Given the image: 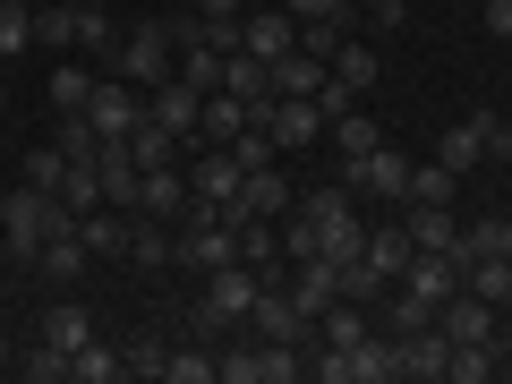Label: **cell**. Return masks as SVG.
<instances>
[{
    "instance_id": "6da1fadb",
    "label": "cell",
    "mask_w": 512,
    "mask_h": 384,
    "mask_svg": "<svg viewBox=\"0 0 512 384\" xmlns=\"http://www.w3.org/2000/svg\"><path fill=\"white\" fill-rule=\"evenodd\" d=\"M69 205H60V197H43V188H9V197H0V248H9V256H18V265H35V256H43V239H52V231H69Z\"/></svg>"
},
{
    "instance_id": "7a4b0ae2",
    "label": "cell",
    "mask_w": 512,
    "mask_h": 384,
    "mask_svg": "<svg viewBox=\"0 0 512 384\" xmlns=\"http://www.w3.org/2000/svg\"><path fill=\"white\" fill-rule=\"evenodd\" d=\"M291 376H308V350L299 342H265V333H239V342L214 359V384H291Z\"/></svg>"
},
{
    "instance_id": "3957f363",
    "label": "cell",
    "mask_w": 512,
    "mask_h": 384,
    "mask_svg": "<svg viewBox=\"0 0 512 384\" xmlns=\"http://www.w3.org/2000/svg\"><path fill=\"white\" fill-rule=\"evenodd\" d=\"M171 69H180V35H171V18H137L120 35V52H111V77H128V86H163Z\"/></svg>"
},
{
    "instance_id": "277c9868",
    "label": "cell",
    "mask_w": 512,
    "mask_h": 384,
    "mask_svg": "<svg viewBox=\"0 0 512 384\" xmlns=\"http://www.w3.org/2000/svg\"><path fill=\"white\" fill-rule=\"evenodd\" d=\"M299 214L316 222V248H325L333 265L367 256V222H359V197H350V188H308V197H299Z\"/></svg>"
},
{
    "instance_id": "5b68a950",
    "label": "cell",
    "mask_w": 512,
    "mask_h": 384,
    "mask_svg": "<svg viewBox=\"0 0 512 384\" xmlns=\"http://www.w3.org/2000/svg\"><path fill=\"white\" fill-rule=\"evenodd\" d=\"M137 120H146V86H128V77H94V94H86V128H94V137L120 146Z\"/></svg>"
},
{
    "instance_id": "8992f818",
    "label": "cell",
    "mask_w": 512,
    "mask_h": 384,
    "mask_svg": "<svg viewBox=\"0 0 512 384\" xmlns=\"http://www.w3.org/2000/svg\"><path fill=\"white\" fill-rule=\"evenodd\" d=\"M342 188H350V197H384V205H402V197H410V154H393V146L350 154V163H342Z\"/></svg>"
},
{
    "instance_id": "52a82bcc",
    "label": "cell",
    "mask_w": 512,
    "mask_h": 384,
    "mask_svg": "<svg viewBox=\"0 0 512 384\" xmlns=\"http://www.w3.org/2000/svg\"><path fill=\"white\" fill-rule=\"evenodd\" d=\"M146 120H163V128H171V137H180V146H188V154H197V120H205V94H197V86H188V77H180V69H171V77H163V86H146Z\"/></svg>"
},
{
    "instance_id": "ba28073f",
    "label": "cell",
    "mask_w": 512,
    "mask_h": 384,
    "mask_svg": "<svg viewBox=\"0 0 512 384\" xmlns=\"http://www.w3.org/2000/svg\"><path fill=\"white\" fill-rule=\"evenodd\" d=\"M180 163H188V197H197V205H214V214H222V205L239 197V180H248V163H239L231 146H205V154H180Z\"/></svg>"
},
{
    "instance_id": "9c48e42d",
    "label": "cell",
    "mask_w": 512,
    "mask_h": 384,
    "mask_svg": "<svg viewBox=\"0 0 512 384\" xmlns=\"http://www.w3.org/2000/svg\"><path fill=\"white\" fill-rule=\"evenodd\" d=\"M402 231H410V248H427V256H453V265H470V231L453 222V205H402Z\"/></svg>"
},
{
    "instance_id": "30bf717a",
    "label": "cell",
    "mask_w": 512,
    "mask_h": 384,
    "mask_svg": "<svg viewBox=\"0 0 512 384\" xmlns=\"http://www.w3.org/2000/svg\"><path fill=\"white\" fill-rule=\"evenodd\" d=\"M239 52H256L265 69L291 60L299 52V18H291V9H256V0H248V18H239Z\"/></svg>"
},
{
    "instance_id": "8fae6325",
    "label": "cell",
    "mask_w": 512,
    "mask_h": 384,
    "mask_svg": "<svg viewBox=\"0 0 512 384\" xmlns=\"http://www.w3.org/2000/svg\"><path fill=\"white\" fill-rule=\"evenodd\" d=\"M265 128H274V146H282V154H308L316 137H325V111H316V94H274Z\"/></svg>"
},
{
    "instance_id": "7c38bea8",
    "label": "cell",
    "mask_w": 512,
    "mask_h": 384,
    "mask_svg": "<svg viewBox=\"0 0 512 384\" xmlns=\"http://www.w3.org/2000/svg\"><path fill=\"white\" fill-rule=\"evenodd\" d=\"M137 214H146V222H180V214H188V163L146 171V188H137Z\"/></svg>"
},
{
    "instance_id": "4fadbf2b",
    "label": "cell",
    "mask_w": 512,
    "mask_h": 384,
    "mask_svg": "<svg viewBox=\"0 0 512 384\" xmlns=\"http://www.w3.org/2000/svg\"><path fill=\"white\" fill-rule=\"evenodd\" d=\"M444 359H453V333H444V325L402 333V376L410 384H444Z\"/></svg>"
},
{
    "instance_id": "5bb4252c",
    "label": "cell",
    "mask_w": 512,
    "mask_h": 384,
    "mask_svg": "<svg viewBox=\"0 0 512 384\" xmlns=\"http://www.w3.org/2000/svg\"><path fill=\"white\" fill-rule=\"evenodd\" d=\"M402 291L427 299V308H444V299L461 291V265H453V256H427V248H419V256L402 265Z\"/></svg>"
},
{
    "instance_id": "9a60e30c",
    "label": "cell",
    "mask_w": 512,
    "mask_h": 384,
    "mask_svg": "<svg viewBox=\"0 0 512 384\" xmlns=\"http://www.w3.org/2000/svg\"><path fill=\"white\" fill-rule=\"evenodd\" d=\"M256 128V111L239 103V94H205V120H197V146H239Z\"/></svg>"
},
{
    "instance_id": "2e32d148",
    "label": "cell",
    "mask_w": 512,
    "mask_h": 384,
    "mask_svg": "<svg viewBox=\"0 0 512 384\" xmlns=\"http://www.w3.org/2000/svg\"><path fill=\"white\" fill-rule=\"evenodd\" d=\"M35 265H43V282H52V291H69V282L94 265V248L77 239V222H69V231H52V239H43V256H35Z\"/></svg>"
},
{
    "instance_id": "e0dca14e",
    "label": "cell",
    "mask_w": 512,
    "mask_h": 384,
    "mask_svg": "<svg viewBox=\"0 0 512 384\" xmlns=\"http://www.w3.org/2000/svg\"><path fill=\"white\" fill-rule=\"evenodd\" d=\"M205 299H214L231 325H248V308H256V265H214V274H205Z\"/></svg>"
},
{
    "instance_id": "ac0fdd59",
    "label": "cell",
    "mask_w": 512,
    "mask_h": 384,
    "mask_svg": "<svg viewBox=\"0 0 512 384\" xmlns=\"http://www.w3.org/2000/svg\"><path fill=\"white\" fill-rule=\"evenodd\" d=\"M436 325L453 333V342H495V308H487L478 291H453V299L436 308Z\"/></svg>"
},
{
    "instance_id": "d6986e66",
    "label": "cell",
    "mask_w": 512,
    "mask_h": 384,
    "mask_svg": "<svg viewBox=\"0 0 512 384\" xmlns=\"http://www.w3.org/2000/svg\"><path fill=\"white\" fill-rule=\"evenodd\" d=\"M128 231H137V214H120V205H94V214H77V239H86L94 256H128Z\"/></svg>"
},
{
    "instance_id": "ffe728a7",
    "label": "cell",
    "mask_w": 512,
    "mask_h": 384,
    "mask_svg": "<svg viewBox=\"0 0 512 384\" xmlns=\"http://www.w3.org/2000/svg\"><path fill=\"white\" fill-rule=\"evenodd\" d=\"M461 291H478V299H487V308H504V299H512V256L478 248L470 265H461Z\"/></svg>"
},
{
    "instance_id": "44dd1931",
    "label": "cell",
    "mask_w": 512,
    "mask_h": 384,
    "mask_svg": "<svg viewBox=\"0 0 512 384\" xmlns=\"http://www.w3.org/2000/svg\"><path fill=\"white\" fill-rule=\"evenodd\" d=\"M35 52H77V0H35Z\"/></svg>"
},
{
    "instance_id": "7402d4cb",
    "label": "cell",
    "mask_w": 512,
    "mask_h": 384,
    "mask_svg": "<svg viewBox=\"0 0 512 384\" xmlns=\"http://www.w3.org/2000/svg\"><path fill=\"white\" fill-rule=\"evenodd\" d=\"M410 256H419V248H410V231H402V222H367V265H376L384 282H402V265H410Z\"/></svg>"
},
{
    "instance_id": "603a6c76",
    "label": "cell",
    "mask_w": 512,
    "mask_h": 384,
    "mask_svg": "<svg viewBox=\"0 0 512 384\" xmlns=\"http://www.w3.org/2000/svg\"><path fill=\"white\" fill-rule=\"evenodd\" d=\"M77 52H94L111 69V52H120V26H111V0H77Z\"/></svg>"
},
{
    "instance_id": "cb8c5ba5",
    "label": "cell",
    "mask_w": 512,
    "mask_h": 384,
    "mask_svg": "<svg viewBox=\"0 0 512 384\" xmlns=\"http://www.w3.org/2000/svg\"><path fill=\"white\" fill-rule=\"evenodd\" d=\"M43 342H52V350H86L94 342V316L77 308V299H52V308H43Z\"/></svg>"
},
{
    "instance_id": "d4e9b609",
    "label": "cell",
    "mask_w": 512,
    "mask_h": 384,
    "mask_svg": "<svg viewBox=\"0 0 512 384\" xmlns=\"http://www.w3.org/2000/svg\"><path fill=\"white\" fill-rule=\"evenodd\" d=\"M128 154H137V171H163V163H180V137H171V128L163 120H137V128H128Z\"/></svg>"
},
{
    "instance_id": "484cf974",
    "label": "cell",
    "mask_w": 512,
    "mask_h": 384,
    "mask_svg": "<svg viewBox=\"0 0 512 384\" xmlns=\"http://www.w3.org/2000/svg\"><path fill=\"white\" fill-rule=\"evenodd\" d=\"M69 376H77V384H120V376H128V350L86 342V350H69Z\"/></svg>"
},
{
    "instance_id": "4316f807",
    "label": "cell",
    "mask_w": 512,
    "mask_h": 384,
    "mask_svg": "<svg viewBox=\"0 0 512 384\" xmlns=\"http://www.w3.org/2000/svg\"><path fill=\"white\" fill-rule=\"evenodd\" d=\"M436 163H444V171H478V163H487V137H478V120L444 128V137H436Z\"/></svg>"
},
{
    "instance_id": "83f0119b",
    "label": "cell",
    "mask_w": 512,
    "mask_h": 384,
    "mask_svg": "<svg viewBox=\"0 0 512 384\" xmlns=\"http://www.w3.org/2000/svg\"><path fill=\"white\" fill-rule=\"evenodd\" d=\"M325 137H333V154H342V163H350V154H367V146H384V128H376V120H367V111H359V103H350V111H342V120H325Z\"/></svg>"
},
{
    "instance_id": "f1b7e54d",
    "label": "cell",
    "mask_w": 512,
    "mask_h": 384,
    "mask_svg": "<svg viewBox=\"0 0 512 384\" xmlns=\"http://www.w3.org/2000/svg\"><path fill=\"white\" fill-rule=\"evenodd\" d=\"M35 52V0H0V60Z\"/></svg>"
},
{
    "instance_id": "f546056e",
    "label": "cell",
    "mask_w": 512,
    "mask_h": 384,
    "mask_svg": "<svg viewBox=\"0 0 512 384\" xmlns=\"http://www.w3.org/2000/svg\"><path fill=\"white\" fill-rule=\"evenodd\" d=\"M86 94H94L86 60H52V111H86Z\"/></svg>"
},
{
    "instance_id": "4dcf8cb0",
    "label": "cell",
    "mask_w": 512,
    "mask_h": 384,
    "mask_svg": "<svg viewBox=\"0 0 512 384\" xmlns=\"http://www.w3.org/2000/svg\"><path fill=\"white\" fill-rule=\"evenodd\" d=\"M495 376V342H453V359H444V384H487Z\"/></svg>"
},
{
    "instance_id": "1f68e13d",
    "label": "cell",
    "mask_w": 512,
    "mask_h": 384,
    "mask_svg": "<svg viewBox=\"0 0 512 384\" xmlns=\"http://www.w3.org/2000/svg\"><path fill=\"white\" fill-rule=\"evenodd\" d=\"M376 69H384V60L367 52V43H350V35H342V52H333V77H342L350 94H367V86H376Z\"/></svg>"
},
{
    "instance_id": "d6a6232c",
    "label": "cell",
    "mask_w": 512,
    "mask_h": 384,
    "mask_svg": "<svg viewBox=\"0 0 512 384\" xmlns=\"http://www.w3.org/2000/svg\"><path fill=\"white\" fill-rule=\"evenodd\" d=\"M453 180L461 171H444V163H410V197L402 205H453Z\"/></svg>"
},
{
    "instance_id": "836d02e7",
    "label": "cell",
    "mask_w": 512,
    "mask_h": 384,
    "mask_svg": "<svg viewBox=\"0 0 512 384\" xmlns=\"http://www.w3.org/2000/svg\"><path fill=\"white\" fill-rule=\"evenodd\" d=\"M316 86H325V60H316V52L274 60V94H316Z\"/></svg>"
},
{
    "instance_id": "e575fe53",
    "label": "cell",
    "mask_w": 512,
    "mask_h": 384,
    "mask_svg": "<svg viewBox=\"0 0 512 384\" xmlns=\"http://www.w3.org/2000/svg\"><path fill=\"white\" fill-rule=\"evenodd\" d=\"M128 265H171V222L137 214V231H128Z\"/></svg>"
},
{
    "instance_id": "d590c367",
    "label": "cell",
    "mask_w": 512,
    "mask_h": 384,
    "mask_svg": "<svg viewBox=\"0 0 512 384\" xmlns=\"http://www.w3.org/2000/svg\"><path fill=\"white\" fill-rule=\"evenodd\" d=\"M163 384H214V350L180 342V350H171V367H163Z\"/></svg>"
},
{
    "instance_id": "8d00e7d4",
    "label": "cell",
    "mask_w": 512,
    "mask_h": 384,
    "mask_svg": "<svg viewBox=\"0 0 512 384\" xmlns=\"http://www.w3.org/2000/svg\"><path fill=\"white\" fill-rule=\"evenodd\" d=\"M239 265H256V274L282 265V231H274V222H248V231H239Z\"/></svg>"
},
{
    "instance_id": "74e56055",
    "label": "cell",
    "mask_w": 512,
    "mask_h": 384,
    "mask_svg": "<svg viewBox=\"0 0 512 384\" xmlns=\"http://www.w3.org/2000/svg\"><path fill=\"white\" fill-rule=\"evenodd\" d=\"M180 77H188L197 94H214V86H222V52H214V43H188V52H180Z\"/></svg>"
},
{
    "instance_id": "f35d334b",
    "label": "cell",
    "mask_w": 512,
    "mask_h": 384,
    "mask_svg": "<svg viewBox=\"0 0 512 384\" xmlns=\"http://www.w3.org/2000/svg\"><path fill=\"white\" fill-rule=\"evenodd\" d=\"M60 180H69V154H60V146L26 154V188H43V197H60Z\"/></svg>"
},
{
    "instance_id": "ab89813d",
    "label": "cell",
    "mask_w": 512,
    "mask_h": 384,
    "mask_svg": "<svg viewBox=\"0 0 512 384\" xmlns=\"http://www.w3.org/2000/svg\"><path fill=\"white\" fill-rule=\"evenodd\" d=\"M478 137H487V163H512V120L504 111H478Z\"/></svg>"
},
{
    "instance_id": "60d3db41",
    "label": "cell",
    "mask_w": 512,
    "mask_h": 384,
    "mask_svg": "<svg viewBox=\"0 0 512 384\" xmlns=\"http://www.w3.org/2000/svg\"><path fill=\"white\" fill-rule=\"evenodd\" d=\"M26 376H35V384H69V350L35 342V359H26Z\"/></svg>"
},
{
    "instance_id": "b9f144b4",
    "label": "cell",
    "mask_w": 512,
    "mask_h": 384,
    "mask_svg": "<svg viewBox=\"0 0 512 384\" xmlns=\"http://www.w3.org/2000/svg\"><path fill=\"white\" fill-rule=\"evenodd\" d=\"M163 367H171L163 342H128V376H163Z\"/></svg>"
},
{
    "instance_id": "7bdbcfd3",
    "label": "cell",
    "mask_w": 512,
    "mask_h": 384,
    "mask_svg": "<svg viewBox=\"0 0 512 384\" xmlns=\"http://www.w3.org/2000/svg\"><path fill=\"white\" fill-rule=\"evenodd\" d=\"M478 26H487L495 43H512V0H478Z\"/></svg>"
},
{
    "instance_id": "ee69618b",
    "label": "cell",
    "mask_w": 512,
    "mask_h": 384,
    "mask_svg": "<svg viewBox=\"0 0 512 384\" xmlns=\"http://www.w3.org/2000/svg\"><path fill=\"white\" fill-rule=\"evenodd\" d=\"M282 9H291V18H299V26H308V18H342L350 0H282Z\"/></svg>"
},
{
    "instance_id": "f6af8a7d",
    "label": "cell",
    "mask_w": 512,
    "mask_h": 384,
    "mask_svg": "<svg viewBox=\"0 0 512 384\" xmlns=\"http://www.w3.org/2000/svg\"><path fill=\"white\" fill-rule=\"evenodd\" d=\"M197 18H248V0H197Z\"/></svg>"
},
{
    "instance_id": "bcb514c9",
    "label": "cell",
    "mask_w": 512,
    "mask_h": 384,
    "mask_svg": "<svg viewBox=\"0 0 512 384\" xmlns=\"http://www.w3.org/2000/svg\"><path fill=\"white\" fill-rule=\"evenodd\" d=\"M9 359H18V350H9V333H0V367H9Z\"/></svg>"
},
{
    "instance_id": "7dc6e473",
    "label": "cell",
    "mask_w": 512,
    "mask_h": 384,
    "mask_svg": "<svg viewBox=\"0 0 512 384\" xmlns=\"http://www.w3.org/2000/svg\"><path fill=\"white\" fill-rule=\"evenodd\" d=\"M0 333H9V299H0Z\"/></svg>"
},
{
    "instance_id": "c3c4849f",
    "label": "cell",
    "mask_w": 512,
    "mask_h": 384,
    "mask_svg": "<svg viewBox=\"0 0 512 384\" xmlns=\"http://www.w3.org/2000/svg\"><path fill=\"white\" fill-rule=\"evenodd\" d=\"M0 111H9V86H0Z\"/></svg>"
},
{
    "instance_id": "681fc988",
    "label": "cell",
    "mask_w": 512,
    "mask_h": 384,
    "mask_svg": "<svg viewBox=\"0 0 512 384\" xmlns=\"http://www.w3.org/2000/svg\"><path fill=\"white\" fill-rule=\"evenodd\" d=\"M461 9H478V0H461Z\"/></svg>"
}]
</instances>
